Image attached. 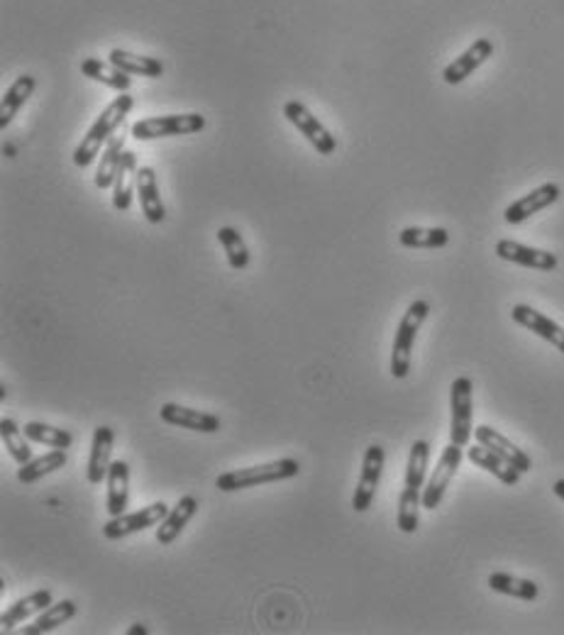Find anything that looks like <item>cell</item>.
Instances as JSON below:
<instances>
[{
    "label": "cell",
    "instance_id": "cell-20",
    "mask_svg": "<svg viewBox=\"0 0 564 635\" xmlns=\"http://www.w3.org/2000/svg\"><path fill=\"white\" fill-rule=\"evenodd\" d=\"M137 198H140V206H142V213H145L147 223L152 225L164 223V218H167V208H164L162 196H159L157 174H154L152 167L137 169Z\"/></svg>",
    "mask_w": 564,
    "mask_h": 635
},
{
    "label": "cell",
    "instance_id": "cell-17",
    "mask_svg": "<svg viewBox=\"0 0 564 635\" xmlns=\"http://www.w3.org/2000/svg\"><path fill=\"white\" fill-rule=\"evenodd\" d=\"M491 54H494V42L481 37V40L474 42L467 52H462L455 62L447 64L445 69H442V81L450 86H460L464 79H469V76L486 62V59H491Z\"/></svg>",
    "mask_w": 564,
    "mask_h": 635
},
{
    "label": "cell",
    "instance_id": "cell-3",
    "mask_svg": "<svg viewBox=\"0 0 564 635\" xmlns=\"http://www.w3.org/2000/svg\"><path fill=\"white\" fill-rule=\"evenodd\" d=\"M301 474V462L293 460V457H284V460L267 462V465H254L245 469H232V472L218 474L215 479V489L232 494V491L262 487V484H274L284 482V479H293Z\"/></svg>",
    "mask_w": 564,
    "mask_h": 635
},
{
    "label": "cell",
    "instance_id": "cell-26",
    "mask_svg": "<svg viewBox=\"0 0 564 635\" xmlns=\"http://www.w3.org/2000/svg\"><path fill=\"white\" fill-rule=\"evenodd\" d=\"M489 589L496 594H506L521 601H535L540 596V587L533 582V579H523L508 572H491Z\"/></svg>",
    "mask_w": 564,
    "mask_h": 635
},
{
    "label": "cell",
    "instance_id": "cell-35",
    "mask_svg": "<svg viewBox=\"0 0 564 635\" xmlns=\"http://www.w3.org/2000/svg\"><path fill=\"white\" fill-rule=\"evenodd\" d=\"M127 635H147V626H142V623H132V626L127 628Z\"/></svg>",
    "mask_w": 564,
    "mask_h": 635
},
{
    "label": "cell",
    "instance_id": "cell-32",
    "mask_svg": "<svg viewBox=\"0 0 564 635\" xmlns=\"http://www.w3.org/2000/svg\"><path fill=\"white\" fill-rule=\"evenodd\" d=\"M398 242L408 250H440L450 242V233L445 228H403Z\"/></svg>",
    "mask_w": 564,
    "mask_h": 635
},
{
    "label": "cell",
    "instance_id": "cell-24",
    "mask_svg": "<svg viewBox=\"0 0 564 635\" xmlns=\"http://www.w3.org/2000/svg\"><path fill=\"white\" fill-rule=\"evenodd\" d=\"M35 88L37 81L35 76L30 74H22L13 81V86L3 93V103H0V130H8V125L13 123L15 115L20 113V108L32 98Z\"/></svg>",
    "mask_w": 564,
    "mask_h": 635
},
{
    "label": "cell",
    "instance_id": "cell-10",
    "mask_svg": "<svg viewBox=\"0 0 564 635\" xmlns=\"http://www.w3.org/2000/svg\"><path fill=\"white\" fill-rule=\"evenodd\" d=\"M384 465H386L384 447L369 445L367 452H364L362 472H359L355 496H352V508H355L357 513H364L372 508L376 489H379V482H381V474H384Z\"/></svg>",
    "mask_w": 564,
    "mask_h": 635
},
{
    "label": "cell",
    "instance_id": "cell-31",
    "mask_svg": "<svg viewBox=\"0 0 564 635\" xmlns=\"http://www.w3.org/2000/svg\"><path fill=\"white\" fill-rule=\"evenodd\" d=\"M0 438H3V447L8 450V455L13 457L18 465H25V462L32 460V440L27 438L25 430H22L13 418H3V421H0Z\"/></svg>",
    "mask_w": 564,
    "mask_h": 635
},
{
    "label": "cell",
    "instance_id": "cell-22",
    "mask_svg": "<svg viewBox=\"0 0 564 635\" xmlns=\"http://www.w3.org/2000/svg\"><path fill=\"white\" fill-rule=\"evenodd\" d=\"M137 196V154L125 149L123 162H120L118 176L113 184V206L115 211L127 213L132 208V198Z\"/></svg>",
    "mask_w": 564,
    "mask_h": 635
},
{
    "label": "cell",
    "instance_id": "cell-36",
    "mask_svg": "<svg viewBox=\"0 0 564 635\" xmlns=\"http://www.w3.org/2000/svg\"><path fill=\"white\" fill-rule=\"evenodd\" d=\"M552 494H555L557 499L564 501V479H557V482L552 484Z\"/></svg>",
    "mask_w": 564,
    "mask_h": 635
},
{
    "label": "cell",
    "instance_id": "cell-7",
    "mask_svg": "<svg viewBox=\"0 0 564 635\" xmlns=\"http://www.w3.org/2000/svg\"><path fill=\"white\" fill-rule=\"evenodd\" d=\"M169 506L164 501H154L140 511H132V513H123V516H113L108 523L103 526V538L105 540H123L127 535H135L142 533L147 528H157L159 523L167 518Z\"/></svg>",
    "mask_w": 564,
    "mask_h": 635
},
{
    "label": "cell",
    "instance_id": "cell-30",
    "mask_svg": "<svg viewBox=\"0 0 564 635\" xmlns=\"http://www.w3.org/2000/svg\"><path fill=\"white\" fill-rule=\"evenodd\" d=\"M66 465V450H49L47 455L42 457H32L30 462H25V465H20L18 469V482L20 484H35L40 482L42 477H47V474L57 472V469H62Z\"/></svg>",
    "mask_w": 564,
    "mask_h": 635
},
{
    "label": "cell",
    "instance_id": "cell-16",
    "mask_svg": "<svg viewBox=\"0 0 564 635\" xmlns=\"http://www.w3.org/2000/svg\"><path fill=\"white\" fill-rule=\"evenodd\" d=\"M113 443H115V433L110 425H98L93 430V440H91V455H88V465H86V479L88 484H101L108 479L110 465V455H113Z\"/></svg>",
    "mask_w": 564,
    "mask_h": 635
},
{
    "label": "cell",
    "instance_id": "cell-23",
    "mask_svg": "<svg viewBox=\"0 0 564 635\" xmlns=\"http://www.w3.org/2000/svg\"><path fill=\"white\" fill-rule=\"evenodd\" d=\"M467 457H469V462H472V465L486 469V472H489L491 477H496L501 484H506V487H516V484L521 482V472L508 465L506 460H501V457L496 455L494 450H489V447H484V445H479V443L477 445H469L467 447Z\"/></svg>",
    "mask_w": 564,
    "mask_h": 635
},
{
    "label": "cell",
    "instance_id": "cell-9",
    "mask_svg": "<svg viewBox=\"0 0 564 635\" xmlns=\"http://www.w3.org/2000/svg\"><path fill=\"white\" fill-rule=\"evenodd\" d=\"M462 450L464 447L450 443L442 450L438 465H435L433 474H430L428 484H425L423 489V508H428V511H435L442 504V499H445L447 494V487H450V482L455 479L457 469H460L462 465Z\"/></svg>",
    "mask_w": 564,
    "mask_h": 635
},
{
    "label": "cell",
    "instance_id": "cell-8",
    "mask_svg": "<svg viewBox=\"0 0 564 635\" xmlns=\"http://www.w3.org/2000/svg\"><path fill=\"white\" fill-rule=\"evenodd\" d=\"M284 115L286 120L296 127L298 132H301L303 137H306L308 142L315 147V152H320L323 157H330V154H335L337 149V140L333 137V132L328 130L323 123H320L318 118L308 110L306 106H303L301 101H289L284 106Z\"/></svg>",
    "mask_w": 564,
    "mask_h": 635
},
{
    "label": "cell",
    "instance_id": "cell-33",
    "mask_svg": "<svg viewBox=\"0 0 564 635\" xmlns=\"http://www.w3.org/2000/svg\"><path fill=\"white\" fill-rule=\"evenodd\" d=\"M22 430H25V435L32 443L54 447V450H69V447L74 445V435L64 428H54V425L32 421L22 425Z\"/></svg>",
    "mask_w": 564,
    "mask_h": 635
},
{
    "label": "cell",
    "instance_id": "cell-11",
    "mask_svg": "<svg viewBox=\"0 0 564 635\" xmlns=\"http://www.w3.org/2000/svg\"><path fill=\"white\" fill-rule=\"evenodd\" d=\"M560 196H562L560 184L547 181V184L538 186V189H533L530 193H525V196L518 198V201H513L511 206L506 208V213H503V220H506L508 225H521L525 223V220L533 218V215L545 211V208L555 206V203L560 201Z\"/></svg>",
    "mask_w": 564,
    "mask_h": 635
},
{
    "label": "cell",
    "instance_id": "cell-14",
    "mask_svg": "<svg viewBox=\"0 0 564 635\" xmlns=\"http://www.w3.org/2000/svg\"><path fill=\"white\" fill-rule=\"evenodd\" d=\"M511 318L513 323H518L521 328L530 330L533 335H538L540 340L550 342L552 347H557V350L564 355V328L560 323L547 318L545 313L535 311L533 306H525V303H516V306L511 308Z\"/></svg>",
    "mask_w": 564,
    "mask_h": 635
},
{
    "label": "cell",
    "instance_id": "cell-5",
    "mask_svg": "<svg viewBox=\"0 0 564 635\" xmlns=\"http://www.w3.org/2000/svg\"><path fill=\"white\" fill-rule=\"evenodd\" d=\"M206 130V118L201 113H181V115H159V118L137 120L132 125V137L140 142L162 140V137H179V135H196Z\"/></svg>",
    "mask_w": 564,
    "mask_h": 635
},
{
    "label": "cell",
    "instance_id": "cell-25",
    "mask_svg": "<svg viewBox=\"0 0 564 635\" xmlns=\"http://www.w3.org/2000/svg\"><path fill=\"white\" fill-rule=\"evenodd\" d=\"M81 74H84L86 79L98 81V84L115 88V91L120 93H127L132 86L130 74H125V71L118 69L113 62H103V59H96V57H88L81 62Z\"/></svg>",
    "mask_w": 564,
    "mask_h": 635
},
{
    "label": "cell",
    "instance_id": "cell-18",
    "mask_svg": "<svg viewBox=\"0 0 564 635\" xmlns=\"http://www.w3.org/2000/svg\"><path fill=\"white\" fill-rule=\"evenodd\" d=\"M196 513H198L196 496H191V494L181 496V499L176 501V506L169 508L167 518H164V521L157 526V543L164 545V548H167V545H171V543H176V538L184 533V528L193 521V516H196Z\"/></svg>",
    "mask_w": 564,
    "mask_h": 635
},
{
    "label": "cell",
    "instance_id": "cell-34",
    "mask_svg": "<svg viewBox=\"0 0 564 635\" xmlns=\"http://www.w3.org/2000/svg\"><path fill=\"white\" fill-rule=\"evenodd\" d=\"M218 242L223 245L225 254H228V264L235 272H242V269L250 267V250H247L245 240H242V235L235 228H220Z\"/></svg>",
    "mask_w": 564,
    "mask_h": 635
},
{
    "label": "cell",
    "instance_id": "cell-27",
    "mask_svg": "<svg viewBox=\"0 0 564 635\" xmlns=\"http://www.w3.org/2000/svg\"><path fill=\"white\" fill-rule=\"evenodd\" d=\"M108 62H113L125 74L145 76V79H157L164 74V64L154 57H142V54H132L127 49H113L108 54Z\"/></svg>",
    "mask_w": 564,
    "mask_h": 635
},
{
    "label": "cell",
    "instance_id": "cell-2",
    "mask_svg": "<svg viewBox=\"0 0 564 635\" xmlns=\"http://www.w3.org/2000/svg\"><path fill=\"white\" fill-rule=\"evenodd\" d=\"M132 108H135V98H132L130 93H120L113 103H108V108L98 115L96 123L86 132L81 145L74 149L76 167L86 169L96 162V157H101L103 147L108 145V140L115 135V130L125 123V118L130 115Z\"/></svg>",
    "mask_w": 564,
    "mask_h": 635
},
{
    "label": "cell",
    "instance_id": "cell-15",
    "mask_svg": "<svg viewBox=\"0 0 564 635\" xmlns=\"http://www.w3.org/2000/svg\"><path fill=\"white\" fill-rule=\"evenodd\" d=\"M474 438H477L479 445L494 450L496 455L501 457V460H506L508 465H511L513 469H518L521 474L533 469V460H530L528 452H523L521 447L513 445L511 440L506 438V435H501L499 430L491 428V425H477V428H474Z\"/></svg>",
    "mask_w": 564,
    "mask_h": 635
},
{
    "label": "cell",
    "instance_id": "cell-19",
    "mask_svg": "<svg viewBox=\"0 0 564 635\" xmlns=\"http://www.w3.org/2000/svg\"><path fill=\"white\" fill-rule=\"evenodd\" d=\"M52 604H54V596L49 589H37V592L22 596V599L15 601V604H10L8 609L3 611V616H0L3 633H10L15 626H20V623H25L27 618H32L35 614H42V611Z\"/></svg>",
    "mask_w": 564,
    "mask_h": 635
},
{
    "label": "cell",
    "instance_id": "cell-21",
    "mask_svg": "<svg viewBox=\"0 0 564 635\" xmlns=\"http://www.w3.org/2000/svg\"><path fill=\"white\" fill-rule=\"evenodd\" d=\"M105 484H108V506H105V511L110 513V518L123 516L127 506H130V465L125 460H115L110 465Z\"/></svg>",
    "mask_w": 564,
    "mask_h": 635
},
{
    "label": "cell",
    "instance_id": "cell-6",
    "mask_svg": "<svg viewBox=\"0 0 564 635\" xmlns=\"http://www.w3.org/2000/svg\"><path fill=\"white\" fill-rule=\"evenodd\" d=\"M450 408H452V425H450V443L469 447V440L474 435V381L469 377H457L450 386Z\"/></svg>",
    "mask_w": 564,
    "mask_h": 635
},
{
    "label": "cell",
    "instance_id": "cell-12",
    "mask_svg": "<svg viewBox=\"0 0 564 635\" xmlns=\"http://www.w3.org/2000/svg\"><path fill=\"white\" fill-rule=\"evenodd\" d=\"M159 418H162L167 425L193 430V433L213 435L218 433V430H223V421H220L215 413L196 411V408L179 406V403H164V406L159 408Z\"/></svg>",
    "mask_w": 564,
    "mask_h": 635
},
{
    "label": "cell",
    "instance_id": "cell-28",
    "mask_svg": "<svg viewBox=\"0 0 564 635\" xmlns=\"http://www.w3.org/2000/svg\"><path fill=\"white\" fill-rule=\"evenodd\" d=\"M74 616H76V601H71V599L57 601V604L47 606V609H44L42 614L30 623V626L22 628V635L49 633V631H54V628L64 626V623L71 621Z\"/></svg>",
    "mask_w": 564,
    "mask_h": 635
},
{
    "label": "cell",
    "instance_id": "cell-1",
    "mask_svg": "<svg viewBox=\"0 0 564 635\" xmlns=\"http://www.w3.org/2000/svg\"><path fill=\"white\" fill-rule=\"evenodd\" d=\"M430 462V443L428 440H416L408 455L406 479H403V491L398 496V530L413 535L420 526V508H423V484L428 474Z\"/></svg>",
    "mask_w": 564,
    "mask_h": 635
},
{
    "label": "cell",
    "instance_id": "cell-4",
    "mask_svg": "<svg viewBox=\"0 0 564 635\" xmlns=\"http://www.w3.org/2000/svg\"><path fill=\"white\" fill-rule=\"evenodd\" d=\"M430 316V303L423 298H416L411 306L403 313L401 323L394 335V347H391V377L394 379H406L411 372V360H413V345L423 328V323Z\"/></svg>",
    "mask_w": 564,
    "mask_h": 635
},
{
    "label": "cell",
    "instance_id": "cell-29",
    "mask_svg": "<svg viewBox=\"0 0 564 635\" xmlns=\"http://www.w3.org/2000/svg\"><path fill=\"white\" fill-rule=\"evenodd\" d=\"M123 154H125V137L113 135L101 152V164H98V171H96V189L105 191L115 184V176H118Z\"/></svg>",
    "mask_w": 564,
    "mask_h": 635
},
{
    "label": "cell",
    "instance_id": "cell-13",
    "mask_svg": "<svg viewBox=\"0 0 564 635\" xmlns=\"http://www.w3.org/2000/svg\"><path fill=\"white\" fill-rule=\"evenodd\" d=\"M496 254H499L503 262H513V264H518V267L538 269V272H555V269L560 267V259H557V254L538 250V247L521 245V242H516V240L496 242Z\"/></svg>",
    "mask_w": 564,
    "mask_h": 635
}]
</instances>
